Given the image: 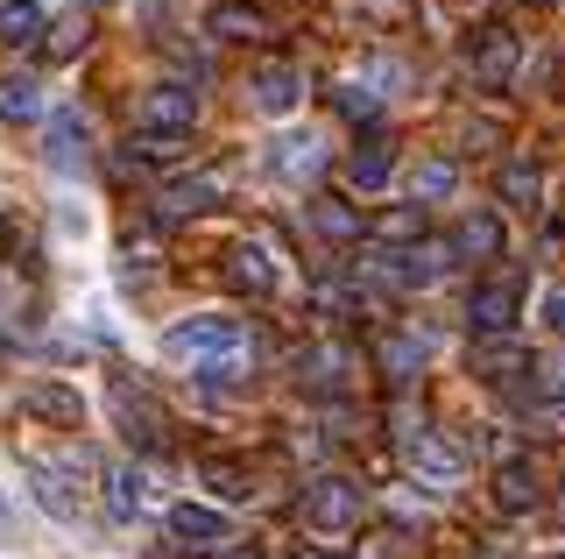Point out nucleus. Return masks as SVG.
Returning a JSON list of instances; mask_svg holds the SVG:
<instances>
[{"instance_id":"412c9836","label":"nucleus","mask_w":565,"mask_h":559,"mask_svg":"<svg viewBox=\"0 0 565 559\" xmlns=\"http://www.w3.org/2000/svg\"><path fill=\"white\" fill-rule=\"evenodd\" d=\"M50 164H57V170H85V114H57V120H50Z\"/></svg>"},{"instance_id":"e433bc0d","label":"nucleus","mask_w":565,"mask_h":559,"mask_svg":"<svg viewBox=\"0 0 565 559\" xmlns=\"http://www.w3.org/2000/svg\"><path fill=\"white\" fill-rule=\"evenodd\" d=\"M220 559H241V552H220Z\"/></svg>"},{"instance_id":"6e6552de","label":"nucleus","mask_w":565,"mask_h":559,"mask_svg":"<svg viewBox=\"0 0 565 559\" xmlns=\"http://www.w3.org/2000/svg\"><path fill=\"white\" fill-rule=\"evenodd\" d=\"M170 538H177V546H199V552H220L226 538H234V524H226V510H212V503H177V510H170Z\"/></svg>"},{"instance_id":"2eb2a0df","label":"nucleus","mask_w":565,"mask_h":559,"mask_svg":"<svg viewBox=\"0 0 565 559\" xmlns=\"http://www.w3.org/2000/svg\"><path fill=\"white\" fill-rule=\"evenodd\" d=\"M226 276H234L241 291H255V298H269V291H276V262H269L262 241H234V249H226Z\"/></svg>"},{"instance_id":"2f4dec72","label":"nucleus","mask_w":565,"mask_h":559,"mask_svg":"<svg viewBox=\"0 0 565 559\" xmlns=\"http://www.w3.org/2000/svg\"><path fill=\"white\" fill-rule=\"evenodd\" d=\"M205 482H212V496H226V503H241V496H247V475H241L234 461H212V467H205Z\"/></svg>"},{"instance_id":"20e7f679","label":"nucleus","mask_w":565,"mask_h":559,"mask_svg":"<svg viewBox=\"0 0 565 559\" xmlns=\"http://www.w3.org/2000/svg\"><path fill=\"white\" fill-rule=\"evenodd\" d=\"M367 510V496H361V482H347V475H318L305 488V524L311 531H353Z\"/></svg>"},{"instance_id":"9b49d317","label":"nucleus","mask_w":565,"mask_h":559,"mask_svg":"<svg viewBox=\"0 0 565 559\" xmlns=\"http://www.w3.org/2000/svg\"><path fill=\"white\" fill-rule=\"evenodd\" d=\"M494 496H502V510H537L544 503V475L530 453H509L502 467H494Z\"/></svg>"},{"instance_id":"c85d7f7f","label":"nucleus","mask_w":565,"mask_h":559,"mask_svg":"<svg viewBox=\"0 0 565 559\" xmlns=\"http://www.w3.org/2000/svg\"><path fill=\"white\" fill-rule=\"evenodd\" d=\"M85 36H93V14H64V22L43 36V50H50V57H78Z\"/></svg>"},{"instance_id":"f3484780","label":"nucleus","mask_w":565,"mask_h":559,"mask_svg":"<svg viewBox=\"0 0 565 559\" xmlns=\"http://www.w3.org/2000/svg\"><path fill=\"white\" fill-rule=\"evenodd\" d=\"M50 36V14L43 0H0V43L22 50V43H43Z\"/></svg>"},{"instance_id":"4468645a","label":"nucleus","mask_w":565,"mask_h":559,"mask_svg":"<svg viewBox=\"0 0 565 559\" xmlns=\"http://www.w3.org/2000/svg\"><path fill=\"white\" fill-rule=\"evenodd\" d=\"M375 361H382V376H388V382H411L424 361H431V334H382Z\"/></svg>"},{"instance_id":"f257e3e1","label":"nucleus","mask_w":565,"mask_h":559,"mask_svg":"<svg viewBox=\"0 0 565 559\" xmlns=\"http://www.w3.org/2000/svg\"><path fill=\"white\" fill-rule=\"evenodd\" d=\"M191 120H199V93H191V85H177V78L149 85V93L135 99V128H141V149H149V156L177 149L191 135Z\"/></svg>"},{"instance_id":"c9c22d12","label":"nucleus","mask_w":565,"mask_h":559,"mask_svg":"<svg viewBox=\"0 0 565 559\" xmlns=\"http://www.w3.org/2000/svg\"><path fill=\"white\" fill-rule=\"evenodd\" d=\"M290 559H332V552H290Z\"/></svg>"},{"instance_id":"ddd939ff","label":"nucleus","mask_w":565,"mask_h":559,"mask_svg":"<svg viewBox=\"0 0 565 559\" xmlns=\"http://www.w3.org/2000/svg\"><path fill=\"white\" fill-rule=\"evenodd\" d=\"M22 411L50 418V425H85V397L64 382H22Z\"/></svg>"},{"instance_id":"4c0bfd02","label":"nucleus","mask_w":565,"mask_h":559,"mask_svg":"<svg viewBox=\"0 0 565 559\" xmlns=\"http://www.w3.org/2000/svg\"><path fill=\"white\" fill-rule=\"evenodd\" d=\"M537 8H552V0H537Z\"/></svg>"},{"instance_id":"a211bd4d","label":"nucleus","mask_w":565,"mask_h":559,"mask_svg":"<svg viewBox=\"0 0 565 559\" xmlns=\"http://www.w3.org/2000/svg\"><path fill=\"white\" fill-rule=\"evenodd\" d=\"M220 191H226V178H220V170H205V178H177V184L163 191V213H170V220H184V213H205V205H220Z\"/></svg>"},{"instance_id":"f03ea898","label":"nucleus","mask_w":565,"mask_h":559,"mask_svg":"<svg viewBox=\"0 0 565 559\" xmlns=\"http://www.w3.org/2000/svg\"><path fill=\"white\" fill-rule=\"evenodd\" d=\"M255 334H247L241 319H226V312H199V319H177L163 334V355L170 361H191V369H212L220 355H234V347H247Z\"/></svg>"},{"instance_id":"bb28decb","label":"nucleus","mask_w":565,"mask_h":559,"mask_svg":"<svg viewBox=\"0 0 565 559\" xmlns=\"http://www.w3.org/2000/svg\"><path fill=\"white\" fill-rule=\"evenodd\" d=\"M311 226H318V234H332V241H353V234H367V226H361V213H353V205H340V199H311Z\"/></svg>"},{"instance_id":"c756f323","label":"nucleus","mask_w":565,"mask_h":559,"mask_svg":"<svg viewBox=\"0 0 565 559\" xmlns=\"http://www.w3.org/2000/svg\"><path fill=\"white\" fill-rule=\"evenodd\" d=\"M247 369H255V340L234 347V355H220V361H212V369H199V376H205V382H241Z\"/></svg>"},{"instance_id":"f8f14e48","label":"nucleus","mask_w":565,"mask_h":559,"mask_svg":"<svg viewBox=\"0 0 565 559\" xmlns=\"http://www.w3.org/2000/svg\"><path fill=\"white\" fill-rule=\"evenodd\" d=\"M255 107L262 114H297L305 107V72H297V64H269V72H255Z\"/></svg>"},{"instance_id":"72a5a7b5","label":"nucleus","mask_w":565,"mask_h":559,"mask_svg":"<svg viewBox=\"0 0 565 559\" xmlns=\"http://www.w3.org/2000/svg\"><path fill=\"white\" fill-rule=\"evenodd\" d=\"M544 326H552V334H565V284L544 291Z\"/></svg>"},{"instance_id":"9d476101","label":"nucleus","mask_w":565,"mask_h":559,"mask_svg":"<svg viewBox=\"0 0 565 559\" xmlns=\"http://www.w3.org/2000/svg\"><path fill=\"white\" fill-rule=\"evenodd\" d=\"M388 178H396V143L388 135H375V143H361L347 156V191H361V199H375Z\"/></svg>"},{"instance_id":"7ed1b4c3","label":"nucleus","mask_w":565,"mask_h":559,"mask_svg":"<svg viewBox=\"0 0 565 559\" xmlns=\"http://www.w3.org/2000/svg\"><path fill=\"white\" fill-rule=\"evenodd\" d=\"M523 298H530L523 270H502V276H488V284H473V291H467V326H473L481 340L509 334V326H516V312H523Z\"/></svg>"},{"instance_id":"aec40b11","label":"nucleus","mask_w":565,"mask_h":559,"mask_svg":"<svg viewBox=\"0 0 565 559\" xmlns=\"http://www.w3.org/2000/svg\"><path fill=\"white\" fill-rule=\"evenodd\" d=\"M452 184H459V164H452V156H417V164H411V205L446 199Z\"/></svg>"},{"instance_id":"1a4fd4ad","label":"nucleus","mask_w":565,"mask_h":559,"mask_svg":"<svg viewBox=\"0 0 565 559\" xmlns=\"http://www.w3.org/2000/svg\"><path fill=\"white\" fill-rule=\"evenodd\" d=\"M473 85H509L516 78V36L509 29H481V43H467Z\"/></svg>"},{"instance_id":"423d86ee","label":"nucleus","mask_w":565,"mask_h":559,"mask_svg":"<svg viewBox=\"0 0 565 559\" xmlns=\"http://www.w3.org/2000/svg\"><path fill=\"white\" fill-rule=\"evenodd\" d=\"M403 453H411V467L424 482H438V488H452L459 475H467V453H459L452 440H438V432H424V425H403Z\"/></svg>"},{"instance_id":"5701e85b","label":"nucleus","mask_w":565,"mask_h":559,"mask_svg":"<svg viewBox=\"0 0 565 559\" xmlns=\"http://www.w3.org/2000/svg\"><path fill=\"white\" fill-rule=\"evenodd\" d=\"M106 503H114V517H141L149 475H141V467H114V475H106Z\"/></svg>"},{"instance_id":"39448f33","label":"nucleus","mask_w":565,"mask_h":559,"mask_svg":"<svg viewBox=\"0 0 565 559\" xmlns=\"http://www.w3.org/2000/svg\"><path fill=\"white\" fill-rule=\"evenodd\" d=\"M452 249H459V241H417V249L375 262V276H382V284H417V291H431V284H446V276H452Z\"/></svg>"},{"instance_id":"dca6fc26","label":"nucleus","mask_w":565,"mask_h":559,"mask_svg":"<svg viewBox=\"0 0 565 559\" xmlns=\"http://www.w3.org/2000/svg\"><path fill=\"white\" fill-rule=\"evenodd\" d=\"M0 120H8V128L43 120V78H35V72H8V78H0Z\"/></svg>"},{"instance_id":"0eeeda50","label":"nucleus","mask_w":565,"mask_h":559,"mask_svg":"<svg viewBox=\"0 0 565 559\" xmlns=\"http://www.w3.org/2000/svg\"><path fill=\"white\" fill-rule=\"evenodd\" d=\"M269 170H276V178H290V184H311L318 170H326V143H318L311 128L276 135V143H269Z\"/></svg>"},{"instance_id":"393cba45","label":"nucleus","mask_w":565,"mask_h":559,"mask_svg":"<svg viewBox=\"0 0 565 559\" xmlns=\"http://www.w3.org/2000/svg\"><path fill=\"white\" fill-rule=\"evenodd\" d=\"M29 488H35V503H43L50 517H78V503H71V488L57 482V467H50V461H29Z\"/></svg>"},{"instance_id":"f704fd0d","label":"nucleus","mask_w":565,"mask_h":559,"mask_svg":"<svg viewBox=\"0 0 565 559\" xmlns=\"http://www.w3.org/2000/svg\"><path fill=\"white\" fill-rule=\"evenodd\" d=\"M537 425H544V432H565V397H552V404H537Z\"/></svg>"},{"instance_id":"6ab92c4d","label":"nucleus","mask_w":565,"mask_h":559,"mask_svg":"<svg viewBox=\"0 0 565 559\" xmlns=\"http://www.w3.org/2000/svg\"><path fill=\"white\" fill-rule=\"evenodd\" d=\"M537 191H544L537 164H502L494 170V199H502L509 213H537Z\"/></svg>"},{"instance_id":"473e14b6","label":"nucleus","mask_w":565,"mask_h":559,"mask_svg":"<svg viewBox=\"0 0 565 559\" xmlns=\"http://www.w3.org/2000/svg\"><path fill=\"white\" fill-rule=\"evenodd\" d=\"M340 107H347V120H375V114H382V99L367 93V85H347V93H340Z\"/></svg>"},{"instance_id":"a878e982","label":"nucleus","mask_w":565,"mask_h":559,"mask_svg":"<svg viewBox=\"0 0 565 559\" xmlns=\"http://www.w3.org/2000/svg\"><path fill=\"white\" fill-rule=\"evenodd\" d=\"M297 369H305L311 390H340V382H347V355H340V347H311V355H297Z\"/></svg>"},{"instance_id":"b1692460","label":"nucleus","mask_w":565,"mask_h":559,"mask_svg":"<svg viewBox=\"0 0 565 559\" xmlns=\"http://www.w3.org/2000/svg\"><path fill=\"white\" fill-rule=\"evenodd\" d=\"M459 249H467V255H502V213H467V220H459Z\"/></svg>"},{"instance_id":"4be33fe9","label":"nucleus","mask_w":565,"mask_h":559,"mask_svg":"<svg viewBox=\"0 0 565 559\" xmlns=\"http://www.w3.org/2000/svg\"><path fill=\"white\" fill-rule=\"evenodd\" d=\"M417 226H424V213H417V205H388V213L375 220V226H367V234H375L382 241V249H417Z\"/></svg>"},{"instance_id":"7c9ffc66","label":"nucleus","mask_w":565,"mask_h":559,"mask_svg":"<svg viewBox=\"0 0 565 559\" xmlns=\"http://www.w3.org/2000/svg\"><path fill=\"white\" fill-rule=\"evenodd\" d=\"M212 29H220V36H262L269 22H262L255 8H220V14H212Z\"/></svg>"},{"instance_id":"cd10ccee","label":"nucleus","mask_w":565,"mask_h":559,"mask_svg":"<svg viewBox=\"0 0 565 559\" xmlns=\"http://www.w3.org/2000/svg\"><path fill=\"white\" fill-rule=\"evenodd\" d=\"M120 432H128L135 446H163V425H156V411H149V404H135L128 390H120Z\"/></svg>"}]
</instances>
